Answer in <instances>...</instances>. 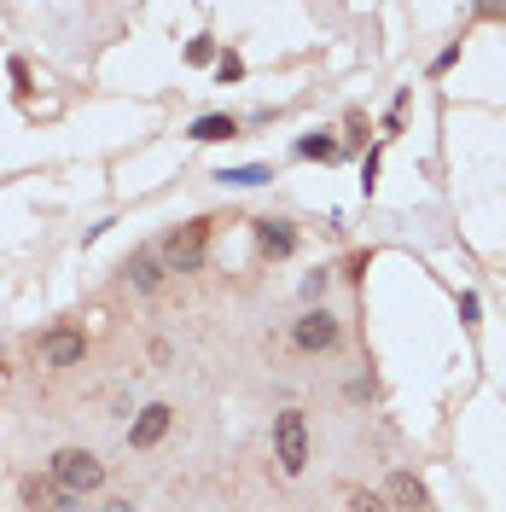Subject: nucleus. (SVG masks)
Instances as JSON below:
<instances>
[{
	"label": "nucleus",
	"instance_id": "f257e3e1",
	"mask_svg": "<svg viewBox=\"0 0 506 512\" xmlns=\"http://www.w3.org/2000/svg\"><path fill=\"white\" fill-rule=\"evenodd\" d=\"M47 478L59 483L64 495H88V489L105 483V466H99V454H88V448H59Z\"/></svg>",
	"mask_w": 506,
	"mask_h": 512
},
{
	"label": "nucleus",
	"instance_id": "f03ea898",
	"mask_svg": "<svg viewBox=\"0 0 506 512\" xmlns=\"http://www.w3.org/2000/svg\"><path fill=\"white\" fill-rule=\"evenodd\" d=\"M274 448H280V466L291 478L309 466V419H303V408H285V414L274 419Z\"/></svg>",
	"mask_w": 506,
	"mask_h": 512
},
{
	"label": "nucleus",
	"instance_id": "7ed1b4c3",
	"mask_svg": "<svg viewBox=\"0 0 506 512\" xmlns=\"http://www.w3.org/2000/svg\"><path fill=\"white\" fill-rule=\"evenodd\" d=\"M204 245H210V222H187L169 233V245H163V256L181 268V274H192L198 262H204Z\"/></svg>",
	"mask_w": 506,
	"mask_h": 512
},
{
	"label": "nucleus",
	"instance_id": "20e7f679",
	"mask_svg": "<svg viewBox=\"0 0 506 512\" xmlns=\"http://www.w3.org/2000/svg\"><path fill=\"white\" fill-rule=\"evenodd\" d=\"M291 338H297V350L320 355V350H332V344H338V320L326 315V309H309V315L297 320V332H291Z\"/></svg>",
	"mask_w": 506,
	"mask_h": 512
},
{
	"label": "nucleus",
	"instance_id": "39448f33",
	"mask_svg": "<svg viewBox=\"0 0 506 512\" xmlns=\"http://www.w3.org/2000/svg\"><path fill=\"white\" fill-rule=\"evenodd\" d=\"M41 355H47V367H76V361L88 355V338H82L76 326H59V332L41 338Z\"/></svg>",
	"mask_w": 506,
	"mask_h": 512
},
{
	"label": "nucleus",
	"instance_id": "423d86ee",
	"mask_svg": "<svg viewBox=\"0 0 506 512\" xmlns=\"http://www.w3.org/2000/svg\"><path fill=\"white\" fill-rule=\"evenodd\" d=\"M384 501H390L396 512H425V507H431L425 483L413 478V472H396V478H390V489H384Z\"/></svg>",
	"mask_w": 506,
	"mask_h": 512
},
{
	"label": "nucleus",
	"instance_id": "0eeeda50",
	"mask_svg": "<svg viewBox=\"0 0 506 512\" xmlns=\"http://www.w3.org/2000/svg\"><path fill=\"white\" fill-rule=\"evenodd\" d=\"M163 431H169V408H163V402H152V408H140V419L128 425V443H134V448H152V443H163Z\"/></svg>",
	"mask_w": 506,
	"mask_h": 512
},
{
	"label": "nucleus",
	"instance_id": "6e6552de",
	"mask_svg": "<svg viewBox=\"0 0 506 512\" xmlns=\"http://www.w3.org/2000/svg\"><path fill=\"white\" fill-rule=\"evenodd\" d=\"M76 495H64L53 478H24V507L30 512H59V507H70Z\"/></svg>",
	"mask_w": 506,
	"mask_h": 512
},
{
	"label": "nucleus",
	"instance_id": "1a4fd4ad",
	"mask_svg": "<svg viewBox=\"0 0 506 512\" xmlns=\"http://www.w3.org/2000/svg\"><path fill=\"white\" fill-rule=\"evenodd\" d=\"M187 134H192V140H204V146H216V140H233V134H239V117H227V111H210V117H198Z\"/></svg>",
	"mask_w": 506,
	"mask_h": 512
},
{
	"label": "nucleus",
	"instance_id": "9d476101",
	"mask_svg": "<svg viewBox=\"0 0 506 512\" xmlns=\"http://www.w3.org/2000/svg\"><path fill=\"white\" fill-rule=\"evenodd\" d=\"M256 239H262V251L268 256H291L297 251V233H291L285 222H256Z\"/></svg>",
	"mask_w": 506,
	"mask_h": 512
},
{
	"label": "nucleus",
	"instance_id": "9b49d317",
	"mask_svg": "<svg viewBox=\"0 0 506 512\" xmlns=\"http://www.w3.org/2000/svg\"><path fill=\"white\" fill-rule=\"evenodd\" d=\"M128 280H134L140 291H158V280H163V274H158V256H152V251H140L134 262H128Z\"/></svg>",
	"mask_w": 506,
	"mask_h": 512
},
{
	"label": "nucleus",
	"instance_id": "f8f14e48",
	"mask_svg": "<svg viewBox=\"0 0 506 512\" xmlns=\"http://www.w3.org/2000/svg\"><path fill=\"white\" fill-rule=\"evenodd\" d=\"M297 152H303V158H320V163H338V158H344V146H338V140H326V134H309Z\"/></svg>",
	"mask_w": 506,
	"mask_h": 512
},
{
	"label": "nucleus",
	"instance_id": "ddd939ff",
	"mask_svg": "<svg viewBox=\"0 0 506 512\" xmlns=\"http://www.w3.org/2000/svg\"><path fill=\"white\" fill-rule=\"evenodd\" d=\"M187 59L192 64H210V59H216V35H192V41H187Z\"/></svg>",
	"mask_w": 506,
	"mask_h": 512
},
{
	"label": "nucleus",
	"instance_id": "4468645a",
	"mask_svg": "<svg viewBox=\"0 0 506 512\" xmlns=\"http://www.w3.org/2000/svg\"><path fill=\"white\" fill-rule=\"evenodd\" d=\"M349 507H355V512H390V501L373 495V489H355V495H349Z\"/></svg>",
	"mask_w": 506,
	"mask_h": 512
},
{
	"label": "nucleus",
	"instance_id": "2eb2a0df",
	"mask_svg": "<svg viewBox=\"0 0 506 512\" xmlns=\"http://www.w3.org/2000/svg\"><path fill=\"white\" fill-rule=\"evenodd\" d=\"M216 76H222V82H239V76H245V59H239V53H222V59H216Z\"/></svg>",
	"mask_w": 506,
	"mask_h": 512
},
{
	"label": "nucleus",
	"instance_id": "dca6fc26",
	"mask_svg": "<svg viewBox=\"0 0 506 512\" xmlns=\"http://www.w3.org/2000/svg\"><path fill=\"white\" fill-rule=\"evenodd\" d=\"M222 181H233V187H262L268 175H262V169H227Z\"/></svg>",
	"mask_w": 506,
	"mask_h": 512
},
{
	"label": "nucleus",
	"instance_id": "f3484780",
	"mask_svg": "<svg viewBox=\"0 0 506 512\" xmlns=\"http://www.w3.org/2000/svg\"><path fill=\"white\" fill-rule=\"evenodd\" d=\"M105 512H134V507H128V501H111V507H105Z\"/></svg>",
	"mask_w": 506,
	"mask_h": 512
}]
</instances>
